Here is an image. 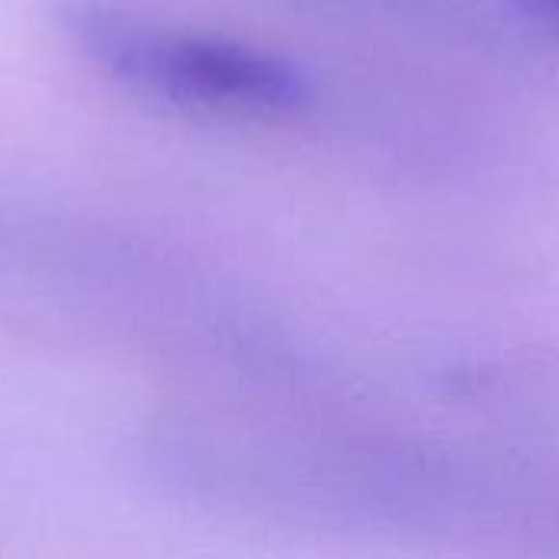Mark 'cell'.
Returning <instances> with one entry per match:
<instances>
[{
    "label": "cell",
    "instance_id": "cell-1",
    "mask_svg": "<svg viewBox=\"0 0 559 559\" xmlns=\"http://www.w3.org/2000/svg\"><path fill=\"white\" fill-rule=\"evenodd\" d=\"M62 23L79 52L108 79L183 108L292 115L314 102V82L285 56L147 23L128 10L72 0Z\"/></svg>",
    "mask_w": 559,
    "mask_h": 559
},
{
    "label": "cell",
    "instance_id": "cell-2",
    "mask_svg": "<svg viewBox=\"0 0 559 559\" xmlns=\"http://www.w3.org/2000/svg\"><path fill=\"white\" fill-rule=\"evenodd\" d=\"M511 3H518L521 10H527V13H534V16L559 26V0H511Z\"/></svg>",
    "mask_w": 559,
    "mask_h": 559
}]
</instances>
